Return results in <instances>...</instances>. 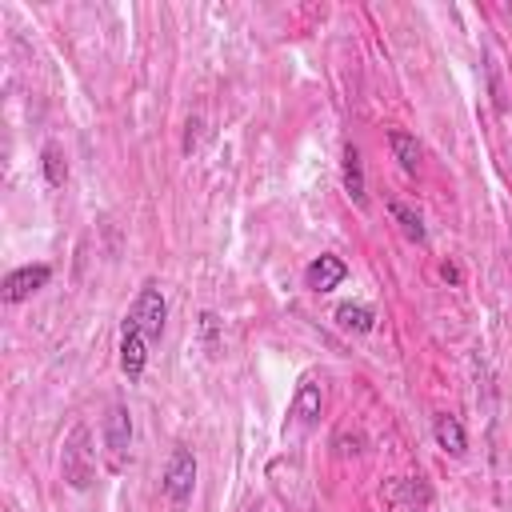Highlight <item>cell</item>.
Masks as SVG:
<instances>
[{
	"label": "cell",
	"mask_w": 512,
	"mask_h": 512,
	"mask_svg": "<svg viewBox=\"0 0 512 512\" xmlns=\"http://www.w3.org/2000/svg\"><path fill=\"white\" fill-rule=\"evenodd\" d=\"M344 192L356 200V204H364L368 200V192H364V164H360V148L348 140L344 144Z\"/></svg>",
	"instance_id": "9c48e42d"
},
{
	"label": "cell",
	"mask_w": 512,
	"mask_h": 512,
	"mask_svg": "<svg viewBox=\"0 0 512 512\" xmlns=\"http://www.w3.org/2000/svg\"><path fill=\"white\" fill-rule=\"evenodd\" d=\"M388 212L400 220V228H404V236H408V240L424 244V224H420V216H416L412 208H404V204H396V200H392V204H388Z\"/></svg>",
	"instance_id": "5bb4252c"
},
{
	"label": "cell",
	"mask_w": 512,
	"mask_h": 512,
	"mask_svg": "<svg viewBox=\"0 0 512 512\" xmlns=\"http://www.w3.org/2000/svg\"><path fill=\"white\" fill-rule=\"evenodd\" d=\"M432 436H436V444H440L448 456H464V452H468V436H464V424H460L456 416H448V412L432 416Z\"/></svg>",
	"instance_id": "ba28073f"
},
{
	"label": "cell",
	"mask_w": 512,
	"mask_h": 512,
	"mask_svg": "<svg viewBox=\"0 0 512 512\" xmlns=\"http://www.w3.org/2000/svg\"><path fill=\"white\" fill-rule=\"evenodd\" d=\"M192 488H196V452H192V448H184V444H176V448H172V456H168V464H164L160 492H164V500H168V504L184 508V504L192 500Z\"/></svg>",
	"instance_id": "7a4b0ae2"
},
{
	"label": "cell",
	"mask_w": 512,
	"mask_h": 512,
	"mask_svg": "<svg viewBox=\"0 0 512 512\" xmlns=\"http://www.w3.org/2000/svg\"><path fill=\"white\" fill-rule=\"evenodd\" d=\"M132 320H136V328L148 336V344H156L160 336H164V320H168V304H164V292H160V284L156 280H148L144 288H140V296H136V304H132V312H128Z\"/></svg>",
	"instance_id": "3957f363"
},
{
	"label": "cell",
	"mask_w": 512,
	"mask_h": 512,
	"mask_svg": "<svg viewBox=\"0 0 512 512\" xmlns=\"http://www.w3.org/2000/svg\"><path fill=\"white\" fill-rule=\"evenodd\" d=\"M60 472H64V480H68L76 492H84V488L92 484V476H96V452H92V432H88V424H76V428L68 432L64 452H60Z\"/></svg>",
	"instance_id": "6da1fadb"
},
{
	"label": "cell",
	"mask_w": 512,
	"mask_h": 512,
	"mask_svg": "<svg viewBox=\"0 0 512 512\" xmlns=\"http://www.w3.org/2000/svg\"><path fill=\"white\" fill-rule=\"evenodd\" d=\"M200 332H204V348L216 356V348H220V340H216V332H220V320H216V312H204V316H200Z\"/></svg>",
	"instance_id": "9a60e30c"
},
{
	"label": "cell",
	"mask_w": 512,
	"mask_h": 512,
	"mask_svg": "<svg viewBox=\"0 0 512 512\" xmlns=\"http://www.w3.org/2000/svg\"><path fill=\"white\" fill-rule=\"evenodd\" d=\"M128 448H132V416H128L124 404H112L108 416H104V452H108L112 472H124Z\"/></svg>",
	"instance_id": "277c9868"
},
{
	"label": "cell",
	"mask_w": 512,
	"mask_h": 512,
	"mask_svg": "<svg viewBox=\"0 0 512 512\" xmlns=\"http://www.w3.org/2000/svg\"><path fill=\"white\" fill-rule=\"evenodd\" d=\"M196 128H200V120L192 116V120H188V136H184V152H192V144H196Z\"/></svg>",
	"instance_id": "2e32d148"
},
{
	"label": "cell",
	"mask_w": 512,
	"mask_h": 512,
	"mask_svg": "<svg viewBox=\"0 0 512 512\" xmlns=\"http://www.w3.org/2000/svg\"><path fill=\"white\" fill-rule=\"evenodd\" d=\"M388 144H392V156L400 160L404 172H416V168H420V156H424V152H420V140H416L412 132L392 128V132H388Z\"/></svg>",
	"instance_id": "30bf717a"
},
{
	"label": "cell",
	"mask_w": 512,
	"mask_h": 512,
	"mask_svg": "<svg viewBox=\"0 0 512 512\" xmlns=\"http://www.w3.org/2000/svg\"><path fill=\"white\" fill-rule=\"evenodd\" d=\"M336 320H340V328H348V332H372L376 312H372L368 304H352V300H344V304H336Z\"/></svg>",
	"instance_id": "7c38bea8"
},
{
	"label": "cell",
	"mask_w": 512,
	"mask_h": 512,
	"mask_svg": "<svg viewBox=\"0 0 512 512\" xmlns=\"http://www.w3.org/2000/svg\"><path fill=\"white\" fill-rule=\"evenodd\" d=\"M144 364H148V336L136 328L132 316H124V328H120V368H124L128 380H140Z\"/></svg>",
	"instance_id": "8992f818"
},
{
	"label": "cell",
	"mask_w": 512,
	"mask_h": 512,
	"mask_svg": "<svg viewBox=\"0 0 512 512\" xmlns=\"http://www.w3.org/2000/svg\"><path fill=\"white\" fill-rule=\"evenodd\" d=\"M40 172H44V180L52 188H64V180H68V156H64V148L56 140H48L40 148Z\"/></svg>",
	"instance_id": "8fae6325"
},
{
	"label": "cell",
	"mask_w": 512,
	"mask_h": 512,
	"mask_svg": "<svg viewBox=\"0 0 512 512\" xmlns=\"http://www.w3.org/2000/svg\"><path fill=\"white\" fill-rule=\"evenodd\" d=\"M320 404H324V392H320V384H316V380H304V384H300V392H296V404H292V412L300 416V424H316V416H320Z\"/></svg>",
	"instance_id": "4fadbf2b"
},
{
	"label": "cell",
	"mask_w": 512,
	"mask_h": 512,
	"mask_svg": "<svg viewBox=\"0 0 512 512\" xmlns=\"http://www.w3.org/2000/svg\"><path fill=\"white\" fill-rule=\"evenodd\" d=\"M440 276H444L448 284H456V280H460V268H456V264H444V268H440Z\"/></svg>",
	"instance_id": "e0dca14e"
},
{
	"label": "cell",
	"mask_w": 512,
	"mask_h": 512,
	"mask_svg": "<svg viewBox=\"0 0 512 512\" xmlns=\"http://www.w3.org/2000/svg\"><path fill=\"white\" fill-rule=\"evenodd\" d=\"M344 276H348V264H344L340 256H332V252L316 256V260L304 268V284H308L312 292H332Z\"/></svg>",
	"instance_id": "52a82bcc"
},
{
	"label": "cell",
	"mask_w": 512,
	"mask_h": 512,
	"mask_svg": "<svg viewBox=\"0 0 512 512\" xmlns=\"http://www.w3.org/2000/svg\"><path fill=\"white\" fill-rule=\"evenodd\" d=\"M52 280V268L48 264H20L4 276V304H20L28 300L32 292H40L44 284Z\"/></svg>",
	"instance_id": "5b68a950"
}]
</instances>
